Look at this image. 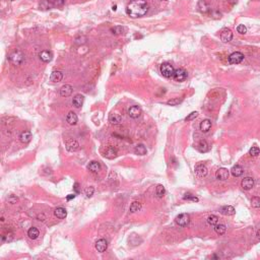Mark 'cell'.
I'll return each instance as SVG.
<instances>
[{
    "label": "cell",
    "instance_id": "6da1fadb",
    "mask_svg": "<svg viewBox=\"0 0 260 260\" xmlns=\"http://www.w3.org/2000/svg\"><path fill=\"white\" fill-rule=\"evenodd\" d=\"M149 5L146 0H131L126 6V13L132 18L144 16L148 12Z\"/></svg>",
    "mask_w": 260,
    "mask_h": 260
},
{
    "label": "cell",
    "instance_id": "7a4b0ae2",
    "mask_svg": "<svg viewBox=\"0 0 260 260\" xmlns=\"http://www.w3.org/2000/svg\"><path fill=\"white\" fill-rule=\"evenodd\" d=\"M8 59H9V61H10L11 64H12V65L18 66V65H21L22 62H24L25 55L20 50H14L13 52H11V53H10Z\"/></svg>",
    "mask_w": 260,
    "mask_h": 260
},
{
    "label": "cell",
    "instance_id": "3957f363",
    "mask_svg": "<svg viewBox=\"0 0 260 260\" xmlns=\"http://www.w3.org/2000/svg\"><path fill=\"white\" fill-rule=\"evenodd\" d=\"M160 71L163 76H165L166 78H172L174 76V73H175V68L174 66L172 65V64L168 63V62H165L161 65L160 67Z\"/></svg>",
    "mask_w": 260,
    "mask_h": 260
},
{
    "label": "cell",
    "instance_id": "277c9868",
    "mask_svg": "<svg viewBox=\"0 0 260 260\" xmlns=\"http://www.w3.org/2000/svg\"><path fill=\"white\" fill-rule=\"evenodd\" d=\"M176 224L180 226V227H185L190 221V216L188 213H181L179 216H177L175 218Z\"/></svg>",
    "mask_w": 260,
    "mask_h": 260
},
{
    "label": "cell",
    "instance_id": "5b68a950",
    "mask_svg": "<svg viewBox=\"0 0 260 260\" xmlns=\"http://www.w3.org/2000/svg\"><path fill=\"white\" fill-rule=\"evenodd\" d=\"M244 60V54L241 52H234L229 56L230 64H239Z\"/></svg>",
    "mask_w": 260,
    "mask_h": 260
},
{
    "label": "cell",
    "instance_id": "8992f818",
    "mask_svg": "<svg viewBox=\"0 0 260 260\" xmlns=\"http://www.w3.org/2000/svg\"><path fill=\"white\" fill-rule=\"evenodd\" d=\"M173 78L178 81V82H182L184 81L187 78V71L184 69V68H178L175 70V73H174V76Z\"/></svg>",
    "mask_w": 260,
    "mask_h": 260
},
{
    "label": "cell",
    "instance_id": "52a82bcc",
    "mask_svg": "<svg viewBox=\"0 0 260 260\" xmlns=\"http://www.w3.org/2000/svg\"><path fill=\"white\" fill-rule=\"evenodd\" d=\"M230 176V171L226 168H220L216 173V177L217 179L221 180V181H226L229 179Z\"/></svg>",
    "mask_w": 260,
    "mask_h": 260
},
{
    "label": "cell",
    "instance_id": "ba28073f",
    "mask_svg": "<svg viewBox=\"0 0 260 260\" xmlns=\"http://www.w3.org/2000/svg\"><path fill=\"white\" fill-rule=\"evenodd\" d=\"M241 185H242V188L244 190H250L254 186V179L251 178V177H245L242 180Z\"/></svg>",
    "mask_w": 260,
    "mask_h": 260
},
{
    "label": "cell",
    "instance_id": "9c48e42d",
    "mask_svg": "<svg viewBox=\"0 0 260 260\" xmlns=\"http://www.w3.org/2000/svg\"><path fill=\"white\" fill-rule=\"evenodd\" d=\"M233 39V33L230 29H224L221 33V40L224 43H228Z\"/></svg>",
    "mask_w": 260,
    "mask_h": 260
},
{
    "label": "cell",
    "instance_id": "30bf717a",
    "mask_svg": "<svg viewBox=\"0 0 260 260\" xmlns=\"http://www.w3.org/2000/svg\"><path fill=\"white\" fill-rule=\"evenodd\" d=\"M128 115H129L130 118L136 119L139 116L141 115V109L138 106H132L128 109Z\"/></svg>",
    "mask_w": 260,
    "mask_h": 260
},
{
    "label": "cell",
    "instance_id": "8fae6325",
    "mask_svg": "<svg viewBox=\"0 0 260 260\" xmlns=\"http://www.w3.org/2000/svg\"><path fill=\"white\" fill-rule=\"evenodd\" d=\"M195 173L198 177H205L208 173V170H207L206 166L203 164H198L195 167Z\"/></svg>",
    "mask_w": 260,
    "mask_h": 260
},
{
    "label": "cell",
    "instance_id": "7c38bea8",
    "mask_svg": "<svg viewBox=\"0 0 260 260\" xmlns=\"http://www.w3.org/2000/svg\"><path fill=\"white\" fill-rule=\"evenodd\" d=\"M108 248V242L105 239H100L96 242V249L98 250V252H101L103 253L107 250Z\"/></svg>",
    "mask_w": 260,
    "mask_h": 260
},
{
    "label": "cell",
    "instance_id": "4fadbf2b",
    "mask_svg": "<svg viewBox=\"0 0 260 260\" xmlns=\"http://www.w3.org/2000/svg\"><path fill=\"white\" fill-rule=\"evenodd\" d=\"M80 148V144L76 140H73V139H69L68 141L66 142V149L68 152H76V150Z\"/></svg>",
    "mask_w": 260,
    "mask_h": 260
},
{
    "label": "cell",
    "instance_id": "5bb4252c",
    "mask_svg": "<svg viewBox=\"0 0 260 260\" xmlns=\"http://www.w3.org/2000/svg\"><path fill=\"white\" fill-rule=\"evenodd\" d=\"M73 92V88L69 84H64L60 89V96L61 97H69Z\"/></svg>",
    "mask_w": 260,
    "mask_h": 260
},
{
    "label": "cell",
    "instance_id": "9a60e30c",
    "mask_svg": "<svg viewBox=\"0 0 260 260\" xmlns=\"http://www.w3.org/2000/svg\"><path fill=\"white\" fill-rule=\"evenodd\" d=\"M197 8L201 13H208L210 11V6L208 5V3L206 1H204V0H200V1L198 2Z\"/></svg>",
    "mask_w": 260,
    "mask_h": 260
},
{
    "label": "cell",
    "instance_id": "2e32d148",
    "mask_svg": "<svg viewBox=\"0 0 260 260\" xmlns=\"http://www.w3.org/2000/svg\"><path fill=\"white\" fill-rule=\"evenodd\" d=\"M199 128H200V130L202 132H208L210 130V128H212V121H210L209 119H204L202 120L200 122V125H199Z\"/></svg>",
    "mask_w": 260,
    "mask_h": 260
},
{
    "label": "cell",
    "instance_id": "e0dca14e",
    "mask_svg": "<svg viewBox=\"0 0 260 260\" xmlns=\"http://www.w3.org/2000/svg\"><path fill=\"white\" fill-rule=\"evenodd\" d=\"M39 57H40V59L42 60L43 62L48 63V62H50L51 60H52V57H53V55H52V53H51L50 51L45 50V51H42V52H41V53L39 54Z\"/></svg>",
    "mask_w": 260,
    "mask_h": 260
},
{
    "label": "cell",
    "instance_id": "ac0fdd59",
    "mask_svg": "<svg viewBox=\"0 0 260 260\" xmlns=\"http://www.w3.org/2000/svg\"><path fill=\"white\" fill-rule=\"evenodd\" d=\"M109 122L113 125H117V124H120L122 122V117L119 114H116V113H112L109 116Z\"/></svg>",
    "mask_w": 260,
    "mask_h": 260
},
{
    "label": "cell",
    "instance_id": "d6986e66",
    "mask_svg": "<svg viewBox=\"0 0 260 260\" xmlns=\"http://www.w3.org/2000/svg\"><path fill=\"white\" fill-rule=\"evenodd\" d=\"M20 139H21V141L22 142V144H29L32 139L31 131L25 130V131H24V132H21V135H20Z\"/></svg>",
    "mask_w": 260,
    "mask_h": 260
},
{
    "label": "cell",
    "instance_id": "ffe728a7",
    "mask_svg": "<svg viewBox=\"0 0 260 260\" xmlns=\"http://www.w3.org/2000/svg\"><path fill=\"white\" fill-rule=\"evenodd\" d=\"M63 78V73L61 71H58V70H55L53 72L51 73L50 75V80L53 81V82H59L61 81Z\"/></svg>",
    "mask_w": 260,
    "mask_h": 260
},
{
    "label": "cell",
    "instance_id": "44dd1931",
    "mask_svg": "<svg viewBox=\"0 0 260 260\" xmlns=\"http://www.w3.org/2000/svg\"><path fill=\"white\" fill-rule=\"evenodd\" d=\"M66 121L68 124H70V125H75L78 121L77 115L75 114L74 112H69L66 116Z\"/></svg>",
    "mask_w": 260,
    "mask_h": 260
},
{
    "label": "cell",
    "instance_id": "7402d4cb",
    "mask_svg": "<svg viewBox=\"0 0 260 260\" xmlns=\"http://www.w3.org/2000/svg\"><path fill=\"white\" fill-rule=\"evenodd\" d=\"M84 97L82 95H76L72 100V105L75 108H80L82 106V104H84Z\"/></svg>",
    "mask_w": 260,
    "mask_h": 260
},
{
    "label": "cell",
    "instance_id": "603a6c76",
    "mask_svg": "<svg viewBox=\"0 0 260 260\" xmlns=\"http://www.w3.org/2000/svg\"><path fill=\"white\" fill-rule=\"evenodd\" d=\"M88 169H89V171H90L92 173H98L101 170V165L99 162L93 161L88 165Z\"/></svg>",
    "mask_w": 260,
    "mask_h": 260
},
{
    "label": "cell",
    "instance_id": "cb8c5ba5",
    "mask_svg": "<svg viewBox=\"0 0 260 260\" xmlns=\"http://www.w3.org/2000/svg\"><path fill=\"white\" fill-rule=\"evenodd\" d=\"M54 214L55 217L57 218H60V220H62V218H65L67 216V212L65 208H63V207H57L55 210H54Z\"/></svg>",
    "mask_w": 260,
    "mask_h": 260
},
{
    "label": "cell",
    "instance_id": "d4e9b609",
    "mask_svg": "<svg viewBox=\"0 0 260 260\" xmlns=\"http://www.w3.org/2000/svg\"><path fill=\"white\" fill-rule=\"evenodd\" d=\"M104 156L108 157V159H114V157H117V149L113 148V146H109L106 149V152H105Z\"/></svg>",
    "mask_w": 260,
    "mask_h": 260
},
{
    "label": "cell",
    "instance_id": "484cf974",
    "mask_svg": "<svg viewBox=\"0 0 260 260\" xmlns=\"http://www.w3.org/2000/svg\"><path fill=\"white\" fill-rule=\"evenodd\" d=\"M221 213L224 216H233L235 213V208L231 205H226L221 208Z\"/></svg>",
    "mask_w": 260,
    "mask_h": 260
},
{
    "label": "cell",
    "instance_id": "4316f807",
    "mask_svg": "<svg viewBox=\"0 0 260 260\" xmlns=\"http://www.w3.org/2000/svg\"><path fill=\"white\" fill-rule=\"evenodd\" d=\"M243 168L241 167L240 165H236V166H234V167L232 168V170H231V173H232V175L234 177H240V176H242L243 174Z\"/></svg>",
    "mask_w": 260,
    "mask_h": 260
},
{
    "label": "cell",
    "instance_id": "83f0119b",
    "mask_svg": "<svg viewBox=\"0 0 260 260\" xmlns=\"http://www.w3.org/2000/svg\"><path fill=\"white\" fill-rule=\"evenodd\" d=\"M39 235H40L39 230H38L37 228H35V227H32V228L28 231V236H29V238L32 239V240H36V239L38 238V237H39Z\"/></svg>",
    "mask_w": 260,
    "mask_h": 260
},
{
    "label": "cell",
    "instance_id": "f1b7e54d",
    "mask_svg": "<svg viewBox=\"0 0 260 260\" xmlns=\"http://www.w3.org/2000/svg\"><path fill=\"white\" fill-rule=\"evenodd\" d=\"M197 148L200 153H206V152H208L209 150V146H208V144H207L205 140H200L199 141L198 145H197Z\"/></svg>",
    "mask_w": 260,
    "mask_h": 260
},
{
    "label": "cell",
    "instance_id": "f546056e",
    "mask_svg": "<svg viewBox=\"0 0 260 260\" xmlns=\"http://www.w3.org/2000/svg\"><path fill=\"white\" fill-rule=\"evenodd\" d=\"M141 209V203L140 202H138V201H133L132 203H131V205L129 207V210H130V212H139V210Z\"/></svg>",
    "mask_w": 260,
    "mask_h": 260
},
{
    "label": "cell",
    "instance_id": "4dcf8cb0",
    "mask_svg": "<svg viewBox=\"0 0 260 260\" xmlns=\"http://www.w3.org/2000/svg\"><path fill=\"white\" fill-rule=\"evenodd\" d=\"M134 152L138 156H144V154H146V148L144 144H137L135 146Z\"/></svg>",
    "mask_w": 260,
    "mask_h": 260
},
{
    "label": "cell",
    "instance_id": "1f68e13d",
    "mask_svg": "<svg viewBox=\"0 0 260 260\" xmlns=\"http://www.w3.org/2000/svg\"><path fill=\"white\" fill-rule=\"evenodd\" d=\"M53 2L52 1H49V0H43L42 2L40 3V8L43 9V10H48L50 9L51 7H53Z\"/></svg>",
    "mask_w": 260,
    "mask_h": 260
},
{
    "label": "cell",
    "instance_id": "d6a6232c",
    "mask_svg": "<svg viewBox=\"0 0 260 260\" xmlns=\"http://www.w3.org/2000/svg\"><path fill=\"white\" fill-rule=\"evenodd\" d=\"M214 231H216V233L218 234V235H224L226 231H227V227L223 224H217L214 226Z\"/></svg>",
    "mask_w": 260,
    "mask_h": 260
},
{
    "label": "cell",
    "instance_id": "836d02e7",
    "mask_svg": "<svg viewBox=\"0 0 260 260\" xmlns=\"http://www.w3.org/2000/svg\"><path fill=\"white\" fill-rule=\"evenodd\" d=\"M156 193L157 195V197H160L162 198L165 195L166 193V189H165V187L162 185V184H160V185H157V189H156Z\"/></svg>",
    "mask_w": 260,
    "mask_h": 260
},
{
    "label": "cell",
    "instance_id": "e575fe53",
    "mask_svg": "<svg viewBox=\"0 0 260 260\" xmlns=\"http://www.w3.org/2000/svg\"><path fill=\"white\" fill-rule=\"evenodd\" d=\"M207 223H208L210 226H216L218 224V217L217 216H214V214H212V216H209L207 217Z\"/></svg>",
    "mask_w": 260,
    "mask_h": 260
},
{
    "label": "cell",
    "instance_id": "d590c367",
    "mask_svg": "<svg viewBox=\"0 0 260 260\" xmlns=\"http://www.w3.org/2000/svg\"><path fill=\"white\" fill-rule=\"evenodd\" d=\"M112 34H115V35H121V34L124 32V28L121 27V25H117V27H114L111 29Z\"/></svg>",
    "mask_w": 260,
    "mask_h": 260
},
{
    "label": "cell",
    "instance_id": "8d00e7d4",
    "mask_svg": "<svg viewBox=\"0 0 260 260\" xmlns=\"http://www.w3.org/2000/svg\"><path fill=\"white\" fill-rule=\"evenodd\" d=\"M251 205L254 208H259L260 207V198L259 197H253L251 199Z\"/></svg>",
    "mask_w": 260,
    "mask_h": 260
},
{
    "label": "cell",
    "instance_id": "74e56055",
    "mask_svg": "<svg viewBox=\"0 0 260 260\" xmlns=\"http://www.w3.org/2000/svg\"><path fill=\"white\" fill-rule=\"evenodd\" d=\"M249 153L252 157H257L260 153V149H259V148H257V146H252L249 150Z\"/></svg>",
    "mask_w": 260,
    "mask_h": 260
},
{
    "label": "cell",
    "instance_id": "f35d334b",
    "mask_svg": "<svg viewBox=\"0 0 260 260\" xmlns=\"http://www.w3.org/2000/svg\"><path fill=\"white\" fill-rule=\"evenodd\" d=\"M183 199H185V200H192V201H195V202L198 201V198L195 197L194 195H192V194H190V193H186V194L183 196Z\"/></svg>",
    "mask_w": 260,
    "mask_h": 260
},
{
    "label": "cell",
    "instance_id": "ab89813d",
    "mask_svg": "<svg viewBox=\"0 0 260 260\" xmlns=\"http://www.w3.org/2000/svg\"><path fill=\"white\" fill-rule=\"evenodd\" d=\"M181 103V100L178 99V98H175V99H172V100H169L167 102V104L169 105V106H177L178 104Z\"/></svg>",
    "mask_w": 260,
    "mask_h": 260
},
{
    "label": "cell",
    "instance_id": "60d3db41",
    "mask_svg": "<svg viewBox=\"0 0 260 260\" xmlns=\"http://www.w3.org/2000/svg\"><path fill=\"white\" fill-rule=\"evenodd\" d=\"M237 32L241 34V35H244V34L247 33V28L245 27L244 25H239L238 27H237Z\"/></svg>",
    "mask_w": 260,
    "mask_h": 260
},
{
    "label": "cell",
    "instance_id": "b9f144b4",
    "mask_svg": "<svg viewBox=\"0 0 260 260\" xmlns=\"http://www.w3.org/2000/svg\"><path fill=\"white\" fill-rule=\"evenodd\" d=\"M7 201H8L10 204H16V203L18 201V198L16 196V195H9L8 198H7Z\"/></svg>",
    "mask_w": 260,
    "mask_h": 260
},
{
    "label": "cell",
    "instance_id": "7bdbcfd3",
    "mask_svg": "<svg viewBox=\"0 0 260 260\" xmlns=\"http://www.w3.org/2000/svg\"><path fill=\"white\" fill-rule=\"evenodd\" d=\"M198 116V112H192V113H190L189 115H188L186 118H185V120L186 121H191V120H193V119H195L196 118V117Z\"/></svg>",
    "mask_w": 260,
    "mask_h": 260
},
{
    "label": "cell",
    "instance_id": "ee69618b",
    "mask_svg": "<svg viewBox=\"0 0 260 260\" xmlns=\"http://www.w3.org/2000/svg\"><path fill=\"white\" fill-rule=\"evenodd\" d=\"M94 192H95V189H94V187H88L85 189V195H86V197H92L93 196V194H94Z\"/></svg>",
    "mask_w": 260,
    "mask_h": 260
},
{
    "label": "cell",
    "instance_id": "f6af8a7d",
    "mask_svg": "<svg viewBox=\"0 0 260 260\" xmlns=\"http://www.w3.org/2000/svg\"><path fill=\"white\" fill-rule=\"evenodd\" d=\"M52 2H53V5L56 7H60V6H63L64 5V0H52Z\"/></svg>",
    "mask_w": 260,
    "mask_h": 260
},
{
    "label": "cell",
    "instance_id": "bcb514c9",
    "mask_svg": "<svg viewBox=\"0 0 260 260\" xmlns=\"http://www.w3.org/2000/svg\"><path fill=\"white\" fill-rule=\"evenodd\" d=\"M85 37H77L76 39H75V44H84L85 43Z\"/></svg>",
    "mask_w": 260,
    "mask_h": 260
},
{
    "label": "cell",
    "instance_id": "7dc6e473",
    "mask_svg": "<svg viewBox=\"0 0 260 260\" xmlns=\"http://www.w3.org/2000/svg\"><path fill=\"white\" fill-rule=\"evenodd\" d=\"M12 240V235L11 234H7V235H4V236H2V241L4 242V241H11Z\"/></svg>",
    "mask_w": 260,
    "mask_h": 260
},
{
    "label": "cell",
    "instance_id": "c3c4849f",
    "mask_svg": "<svg viewBox=\"0 0 260 260\" xmlns=\"http://www.w3.org/2000/svg\"><path fill=\"white\" fill-rule=\"evenodd\" d=\"M75 197L74 194H69L68 196H67V200H70V199H73Z\"/></svg>",
    "mask_w": 260,
    "mask_h": 260
},
{
    "label": "cell",
    "instance_id": "681fc988",
    "mask_svg": "<svg viewBox=\"0 0 260 260\" xmlns=\"http://www.w3.org/2000/svg\"><path fill=\"white\" fill-rule=\"evenodd\" d=\"M74 189H75V191L77 192V193H78V192H80V189H78V184H77V183H75V184H74Z\"/></svg>",
    "mask_w": 260,
    "mask_h": 260
},
{
    "label": "cell",
    "instance_id": "f907efd6",
    "mask_svg": "<svg viewBox=\"0 0 260 260\" xmlns=\"http://www.w3.org/2000/svg\"><path fill=\"white\" fill-rule=\"evenodd\" d=\"M257 237L260 239V229H259V231L257 232Z\"/></svg>",
    "mask_w": 260,
    "mask_h": 260
},
{
    "label": "cell",
    "instance_id": "816d5d0a",
    "mask_svg": "<svg viewBox=\"0 0 260 260\" xmlns=\"http://www.w3.org/2000/svg\"><path fill=\"white\" fill-rule=\"evenodd\" d=\"M112 9H113V10H116V9H117V6H116V5H114V6H113V8H112Z\"/></svg>",
    "mask_w": 260,
    "mask_h": 260
},
{
    "label": "cell",
    "instance_id": "f5cc1de1",
    "mask_svg": "<svg viewBox=\"0 0 260 260\" xmlns=\"http://www.w3.org/2000/svg\"><path fill=\"white\" fill-rule=\"evenodd\" d=\"M162 1H168V0H162Z\"/></svg>",
    "mask_w": 260,
    "mask_h": 260
}]
</instances>
